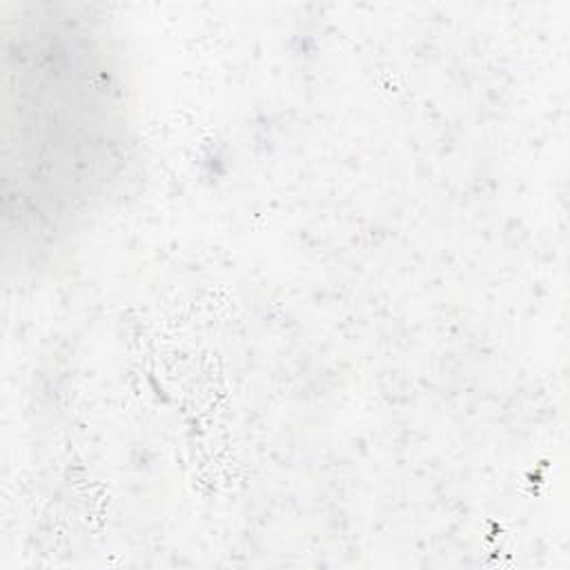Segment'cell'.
<instances>
[{
	"instance_id": "6da1fadb",
	"label": "cell",
	"mask_w": 570,
	"mask_h": 570,
	"mask_svg": "<svg viewBox=\"0 0 570 570\" xmlns=\"http://www.w3.org/2000/svg\"><path fill=\"white\" fill-rule=\"evenodd\" d=\"M7 205L24 236L60 232L116 171V65L91 20L36 7L7 42Z\"/></svg>"
}]
</instances>
